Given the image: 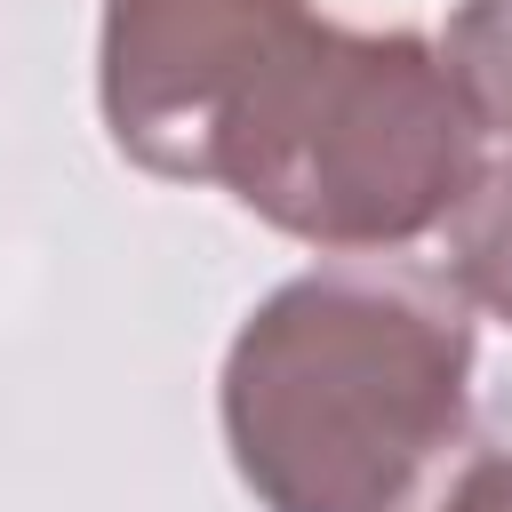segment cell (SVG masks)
<instances>
[{
    "mask_svg": "<svg viewBox=\"0 0 512 512\" xmlns=\"http://www.w3.org/2000/svg\"><path fill=\"white\" fill-rule=\"evenodd\" d=\"M440 240H448V272L440 280L464 304H480V312H496L512 328V144L472 168V184L448 208Z\"/></svg>",
    "mask_w": 512,
    "mask_h": 512,
    "instance_id": "obj_4",
    "label": "cell"
},
{
    "mask_svg": "<svg viewBox=\"0 0 512 512\" xmlns=\"http://www.w3.org/2000/svg\"><path fill=\"white\" fill-rule=\"evenodd\" d=\"M304 0H104L96 104L112 144L168 184L208 176L224 112L304 40Z\"/></svg>",
    "mask_w": 512,
    "mask_h": 512,
    "instance_id": "obj_3",
    "label": "cell"
},
{
    "mask_svg": "<svg viewBox=\"0 0 512 512\" xmlns=\"http://www.w3.org/2000/svg\"><path fill=\"white\" fill-rule=\"evenodd\" d=\"M440 64H448L456 96L472 104L480 136L488 128L512 136V0H456L448 40H440Z\"/></svg>",
    "mask_w": 512,
    "mask_h": 512,
    "instance_id": "obj_5",
    "label": "cell"
},
{
    "mask_svg": "<svg viewBox=\"0 0 512 512\" xmlns=\"http://www.w3.org/2000/svg\"><path fill=\"white\" fill-rule=\"evenodd\" d=\"M472 168L480 120L432 40L312 16L304 40L224 112L200 184L304 248L384 256L440 232Z\"/></svg>",
    "mask_w": 512,
    "mask_h": 512,
    "instance_id": "obj_2",
    "label": "cell"
},
{
    "mask_svg": "<svg viewBox=\"0 0 512 512\" xmlns=\"http://www.w3.org/2000/svg\"><path fill=\"white\" fill-rule=\"evenodd\" d=\"M216 416L264 512H432L472 464V304L408 264L296 272L240 320Z\"/></svg>",
    "mask_w": 512,
    "mask_h": 512,
    "instance_id": "obj_1",
    "label": "cell"
},
{
    "mask_svg": "<svg viewBox=\"0 0 512 512\" xmlns=\"http://www.w3.org/2000/svg\"><path fill=\"white\" fill-rule=\"evenodd\" d=\"M432 512H512V448L472 456V464L448 480V496H440Z\"/></svg>",
    "mask_w": 512,
    "mask_h": 512,
    "instance_id": "obj_6",
    "label": "cell"
}]
</instances>
